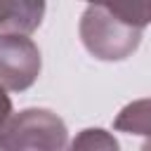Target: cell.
I'll use <instances>...</instances> for the list:
<instances>
[{"label": "cell", "instance_id": "cell-8", "mask_svg": "<svg viewBox=\"0 0 151 151\" xmlns=\"http://www.w3.org/2000/svg\"><path fill=\"white\" fill-rule=\"evenodd\" d=\"M139 151H151V139H146V142L142 144V149H139Z\"/></svg>", "mask_w": 151, "mask_h": 151}, {"label": "cell", "instance_id": "cell-5", "mask_svg": "<svg viewBox=\"0 0 151 151\" xmlns=\"http://www.w3.org/2000/svg\"><path fill=\"white\" fill-rule=\"evenodd\" d=\"M66 151H120V144L104 127H85L73 137Z\"/></svg>", "mask_w": 151, "mask_h": 151}, {"label": "cell", "instance_id": "cell-7", "mask_svg": "<svg viewBox=\"0 0 151 151\" xmlns=\"http://www.w3.org/2000/svg\"><path fill=\"white\" fill-rule=\"evenodd\" d=\"M9 118H12V99L0 87V134H2V130H5V125H7Z\"/></svg>", "mask_w": 151, "mask_h": 151}, {"label": "cell", "instance_id": "cell-3", "mask_svg": "<svg viewBox=\"0 0 151 151\" xmlns=\"http://www.w3.org/2000/svg\"><path fill=\"white\" fill-rule=\"evenodd\" d=\"M42 68L38 45L21 33H0V87L12 92L28 90Z\"/></svg>", "mask_w": 151, "mask_h": 151}, {"label": "cell", "instance_id": "cell-2", "mask_svg": "<svg viewBox=\"0 0 151 151\" xmlns=\"http://www.w3.org/2000/svg\"><path fill=\"white\" fill-rule=\"evenodd\" d=\"M66 123L50 109L12 113L0 134V151H66Z\"/></svg>", "mask_w": 151, "mask_h": 151}, {"label": "cell", "instance_id": "cell-6", "mask_svg": "<svg viewBox=\"0 0 151 151\" xmlns=\"http://www.w3.org/2000/svg\"><path fill=\"white\" fill-rule=\"evenodd\" d=\"M120 19L144 31L146 24H151V2H113L109 5Z\"/></svg>", "mask_w": 151, "mask_h": 151}, {"label": "cell", "instance_id": "cell-4", "mask_svg": "<svg viewBox=\"0 0 151 151\" xmlns=\"http://www.w3.org/2000/svg\"><path fill=\"white\" fill-rule=\"evenodd\" d=\"M113 127L127 134H142L151 139V97L125 104L113 118Z\"/></svg>", "mask_w": 151, "mask_h": 151}, {"label": "cell", "instance_id": "cell-1", "mask_svg": "<svg viewBox=\"0 0 151 151\" xmlns=\"http://www.w3.org/2000/svg\"><path fill=\"white\" fill-rule=\"evenodd\" d=\"M80 40L99 61H123L142 42V28L120 19L109 5H87L80 17Z\"/></svg>", "mask_w": 151, "mask_h": 151}]
</instances>
